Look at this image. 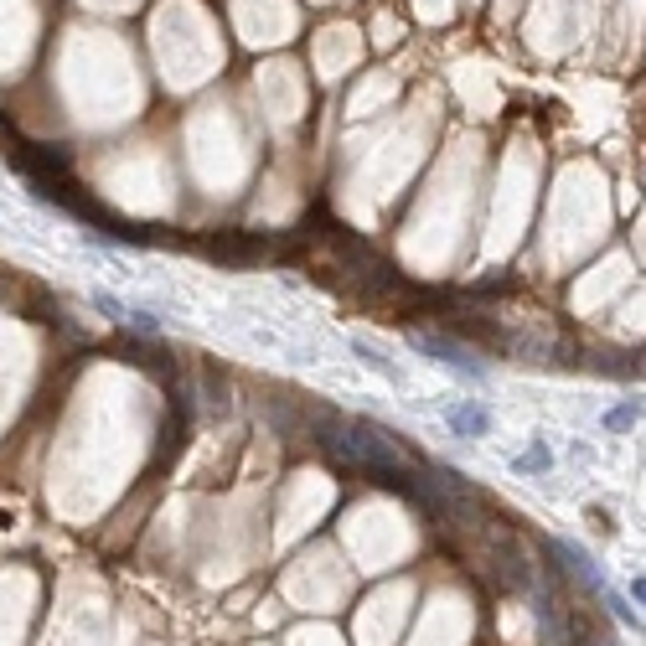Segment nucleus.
<instances>
[{"instance_id": "nucleus-1", "label": "nucleus", "mask_w": 646, "mask_h": 646, "mask_svg": "<svg viewBox=\"0 0 646 646\" xmlns=\"http://www.w3.org/2000/svg\"><path fill=\"white\" fill-rule=\"evenodd\" d=\"M409 342H414V352L445 362L450 373H460V378H471V383H481V378H486V367H481L476 347L455 342V336H445V331H409Z\"/></svg>"}, {"instance_id": "nucleus-2", "label": "nucleus", "mask_w": 646, "mask_h": 646, "mask_svg": "<svg viewBox=\"0 0 646 646\" xmlns=\"http://www.w3.org/2000/svg\"><path fill=\"white\" fill-rule=\"evenodd\" d=\"M445 424L455 429L460 440H486V435H491V414L476 404V398H460V404H450V409H445Z\"/></svg>"}, {"instance_id": "nucleus-3", "label": "nucleus", "mask_w": 646, "mask_h": 646, "mask_svg": "<svg viewBox=\"0 0 646 646\" xmlns=\"http://www.w3.org/2000/svg\"><path fill=\"white\" fill-rule=\"evenodd\" d=\"M264 249H269L264 238H254V233H238V228L212 238V254L228 259V264H254V259H264Z\"/></svg>"}, {"instance_id": "nucleus-4", "label": "nucleus", "mask_w": 646, "mask_h": 646, "mask_svg": "<svg viewBox=\"0 0 646 646\" xmlns=\"http://www.w3.org/2000/svg\"><path fill=\"white\" fill-rule=\"evenodd\" d=\"M347 347H352V352H357V357H362L367 367H373V373H383L388 383H404V367H398V362H393V357H388V352H383L378 342H367V336H352Z\"/></svg>"}, {"instance_id": "nucleus-5", "label": "nucleus", "mask_w": 646, "mask_h": 646, "mask_svg": "<svg viewBox=\"0 0 646 646\" xmlns=\"http://www.w3.org/2000/svg\"><path fill=\"white\" fill-rule=\"evenodd\" d=\"M636 419H641V404H636V398H626V404H615L605 414V429H610V435H626V429H636Z\"/></svg>"}, {"instance_id": "nucleus-6", "label": "nucleus", "mask_w": 646, "mask_h": 646, "mask_svg": "<svg viewBox=\"0 0 646 646\" xmlns=\"http://www.w3.org/2000/svg\"><path fill=\"white\" fill-rule=\"evenodd\" d=\"M548 460H553V455H548V445H533L528 455H517V460H512V471H548Z\"/></svg>"}, {"instance_id": "nucleus-7", "label": "nucleus", "mask_w": 646, "mask_h": 646, "mask_svg": "<svg viewBox=\"0 0 646 646\" xmlns=\"http://www.w3.org/2000/svg\"><path fill=\"white\" fill-rule=\"evenodd\" d=\"M94 305H99L104 316H114V321H130V311H125V305H119L109 290H94Z\"/></svg>"}, {"instance_id": "nucleus-8", "label": "nucleus", "mask_w": 646, "mask_h": 646, "mask_svg": "<svg viewBox=\"0 0 646 646\" xmlns=\"http://www.w3.org/2000/svg\"><path fill=\"white\" fill-rule=\"evenodd\" d=\"M605 605H610L615 615H621V621H626V626H636V631H641V610H631V605H626L621 595H605Z\"/></svg>"}]
</instances>
